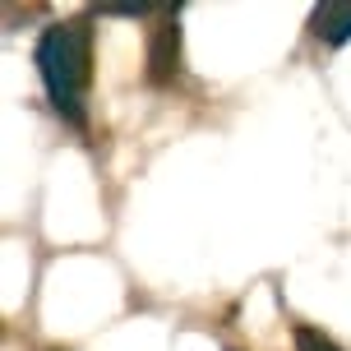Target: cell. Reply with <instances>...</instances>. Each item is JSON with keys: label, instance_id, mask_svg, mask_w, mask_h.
Instances as JSON below:
<instances>
[{"label": "cell", "instance_id": "cell-1", "mask_svg": "<svg viewBox=\"0 0 351 351\" xmlns=\"http://www.w3.org/2000/svg\"><path fill=\"white\" fill-rule=\"evenodd\" d=\"M88 65H93V28L84 19L51 23L37 37V74L51 93L56 111L70 125H84V93H88Z\"/></svg>", "mask_w": 351, "mask_h": 351}, {"label": "cell", "instance_id": "cell-3", "mask_svg": "<svg viewBox=\"0 0 351 351\" xmlns=\"http://www.w3.org/2000/svg\"><path fill=\"white\" fill-rule=\"evenodd\" d=\"M315 33L324 37V42L342 47V42L351 37V0H333V5H319V10H315Z\"/></svg>", "mask_w": 351, "mask_h": 351}, {"label": "cell", "instance_id": "cell-2", "mask_svg": "<svg viewBox=\"0 0 351 351\" xmlns=\"http://www.w3.org/2000/svg\"><path fill=\"white\" fill-rule=\"evenodd\" d=\"M176 70H180V28H176V14L167 10V19L148 33V79L171 84Z\"/></svg>", "mask_w": 351, "mask_h": 351}, {"label": "cell", "instance_id": "cell-4", "mask_svg": "<svg viewBox=\"0 0 351 351\" xmlns=\"http://www.w3.org/2000/svg\"><path fill=\"white\" fill-rule=\"evenodd\" d=\"M296 347L300 351H337L333 342H328L324 333H315V328H296Z\"/></svg>", "mask_w": 351, "mask_h": 351}]
</instances>
